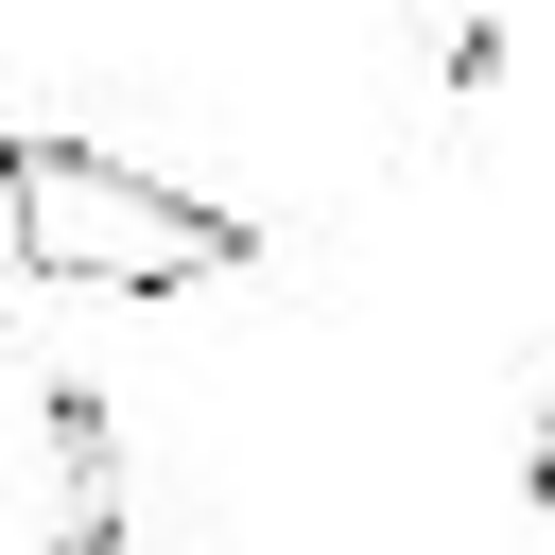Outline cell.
<instances>
[{
    "mask_svg": "<svg viewBox=\"0 0 555 555\" xmlns=\"http://www.w3.org/2000/svg\"><path fill=\"white\" fill-rule=\"evenodd\" d=\"M0 243L35 295H208L243 278V208L173 191L156 156H104V139H0Z\"/></svg>",
    "mask_w": 555,
    "mask_h": 555,
    "instance_id": "6da1fadb",
    "label": "cell"
},
{
    "mask_svg": "<svg viewBox=\"0 0 555 555\" xmlns=\"http://www.w3.org/2000/svg\"><path fill=\"white\" fill-rule=\"evenodd\" d=\"M0 555H121V434L87 382H35L0 434Z\"/></svg>",
    "mask_w": 555,
    "mask_h": 555,
    "instance_id": "7a4b0ae2",
    "label": "cell"
},
{
    "mask_svg": "<svg viewBox=\"0 0 555 555\" xmlns=\"http://www.w3.org/2000/svg\"><path fill=\"white\" fill-rule=\"evenodd\" d=\"M416 52H434V104H486V69H503V17H486V0H434V35H416Z\"/></svg>",
    "mask_w": 555,
    "mask_h": 555,
    "instance_id": "3957f363",
    "label": "cell"
},
{
    "mask_svg": "<svg viewBox=\"0 0 555 555\" xmlns=\"http://www.w3.org/2000/svg\"><path fill=\"white\" fill-rule=\"evenodd\" d=\"M520 486H538V520H555V399H538V468H520Z\"/></svg>",
    "mask_w": 555,
    "mask_h": 555,
    "instance_id": "277c9868",
    "label": "cell"
}]
</instances>
